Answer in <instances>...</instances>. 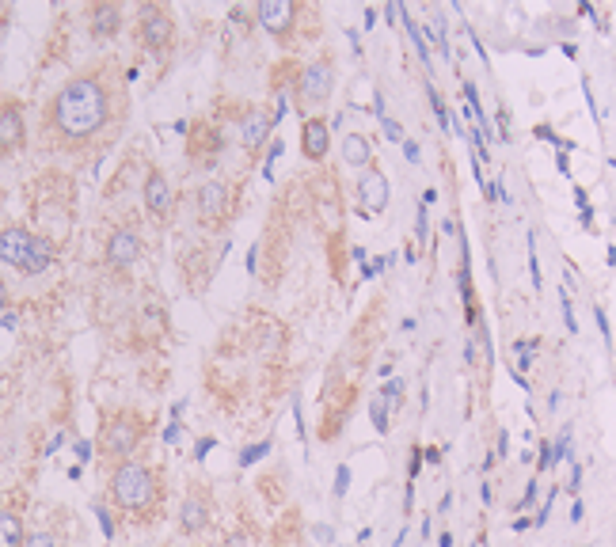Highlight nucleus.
Here are the masks:
<instances>
[{
    "label": "nucleus",
    "mask_w": 616,
    "mask_h": 547,
    "mask_svg": "<svg viewBox=\"0 0 616 547\" xmlns=\"http://www.w3.org/2000/svg\"><path fill=\"white\" fill-rule=\"evenodd\" d=\"M111 122H115V88L103 73L69 76L46 107V130L65 149L96 141Z\"/></svg>",
    "instance_id": "nucleus-1"
},
{
    "label": "nucleus",
    "mask_w": 616,
    "mask_h": 547,
    "mask_svg": "<svg viewBox=\"0 0 616 547\" xmlns=\"http://www.w3.org/2000/svg\"><path fill=\"white\" fill-rule=\"evenodd\" d=\"M0 263L20 270L23 278H39L58 263V244L23 225L0 228Z\"/></svg>",
    "instance_id": "nucleus-2"
},
{
    "label": "nucleus",
    "mask_w": 616,
    "mask_h": 547,
    "mask_svg": "<svg viewBox=\"0 0 616 547\" xmlns=\"http://www.w3.org/2000/svg\"><path fill=\"white\" fill-rule=\"evenodd\" d=\"M107 491H111V502H115L122 513L145 517V513H153L156 498H160V483H156V475L149 464L126 460V464H115V468H111Z\"/></svg>",
    "instance_id": "nucleus-3"
},
{
    "label": "nucleus",
    "mask_w": 616,
    "mask_h": 547,
    "mask_svg": "<svg viewBox=\"0 0 616 547\" xmlns=\"http://www.w3.org/2000/svg\"><path fill=\"white\" fill-rule=\"evenodd\" d=\"M331 95H335V61L328 54L297 69V76H293V103H297V111H305V118L324 114Z\"/></svg>",
    "instance_id": "nucleus-4"
},
{
    "label": "nucleus",
    "mask_w": 616,
    "mask_h": 547,
    "mask_svg": "<svg viewBox=\"0 0 616 547\" xmlns=\"http://www.w3.org/2000/svg\"><path fill=\"white\" fill-rule=\"evenodd\" d=\"M141 437H145L141 415H134V411H118V415H111L103 422L99 453H103V460H107L111 468H115V464H126V460H134Z\"/></svg>",
    "instance_id": "nucleus-5"
},
{
    "label": "nucleus",
    "mask_w": 616,
    "mask_h": 547,
    "mask_svg": "<svg viewBox=\"0 0 616 547\" xmlns=\"http://www.w3.org/2000/svg\"><path fill=\"white\" fill-rule=\"evenodd\" d=\"M137 38H141V46L156 57H168L175 46V19L168 8H160L153 0H145V4H137Z\"/></svg>",
    "instance_id": "nucleus-6"
},
{
    "label": "nucleus",
    "mask_w": 616,
    "mask_h": 547,
    "mask_svg": "<svg viewBox=\"0 0 616 547\" xmlns=\"http://www.w3.org/2000/svg\"><path fill=\"white\" fill-rule=\"evenodd\" d=\"M297 16H301V4H293V0H259V4H255V23H259L270 38H278V42L293 38Z\"/></svg>",
    "instance_id": "nucleus-7"
},
{
    "label": "nucleus",
    "mask_w": 616,
    "mask_h": 547,
    "mask_svg": "<svg viewBox=\"0 0 616 547\" xmlns=\"http://www.w3.org/2000/svg\"><path fill=\"white\" fill-rule=\"evenodd\" d=\"M141 202H145V213L160 221V225H168L175 213V190L168 183V175L160 168H149L145 171V183H141Z\"/></svg>",
    "instance_id": "nucleus-8"
},
{
    "label": "nucleus",
    "mask_w": 616,
    "mask_h": 547,
    "mask_svg": "<svg viewBox=\"0 0 616 547\" xmlns=\"http://www.w3.org/2000/svg\"><path fill=\"white\" fill-rule=\"evenodd\" d=\"M141 259V232L130 225H118L107 232V244H103V263L111 270H130Z\"/></svg>",
    "instance_id": "nucleus-9"
},
{
    "label": "nucleus",
    "mask_w": 616,
    "mask_h": 547,
    "mask_svg": "<svg viewBox=\"0 0 616 547\" xmlns=\"http://www.w3.org/2000/svg\"><path fill=\"white\" fill-rule=\"evenodd\" d=\"M198 217L206 221V225H221L225 217L232 213V190L225 179H206L202 187H198Z\"/></svg>",
    "instance_id": "nucleus-10"
},
{
    "label": "nucleus",
    "mask_w": 616,
    "mask_h": 547,
    "mask_svg": "<svg viewBox=\"0 0 616 547\" xmlns=\"http://www.w3.org/2000/svg\"><path fill=\"white\" fill-rule=\"evenodd\" d=\"M23 149H27V118H23V107L16 99H4L0 103V152L4 156H16Z\"/></svg>",
    "instance_id": "nucleus-11"
},
{
    "label": "nucleus",
    "mask_w": 616,
    "mask_h": 547,
    "mask_svg": "<svg viewBox=\"0 0 616 547\" xmlns=\"http://www.w3.org/2000/svg\"><path fill=\"white\" fill-rule=\"evenodd\" d=\"M358 217H377V213H385L388 209V179L381 168H369L362 171V179H358Z\"/></svg>",
    "instance_id": "nucleus-12"
},
{
    "label": "nucleus",
    "mask_w": 616,
    "mask_h": 547,
    "mask_svg": "<svg viewBox=\"0 0 616 547\" xmlns=\"http://www.w3.org/2000/svg\"><path fill=\"white\" fill-rule=\"evenodd\" d=\"M301 152H305V160L312 164H324L331 152V122L324 114H312L305 118V126H301Z\"/></svg>",
    "instance_id": "nucleus-13"
},
{
    "label": "nucleus",
    "mask_w": 616,
    "mask_h": 547,
    "mask_svg": "<svg viewBox=\"0 0 616 547\" xmlns=\"http://www.w3.org/2000/svg\"><path fill=\"white\" fill-rule=\"evenodd\" d=\"M88 31H92V38H99V42L118 38V31H122V8H118L115 0H99V4L88 8Z\"/></svg>",
    "instance_id": "nucleus-14"
},
{
    "label": "nucleus",
    "mask_w": 616,
    "mask_h": 547,
    "mask_svg": "<svg viewBox=\"0 0 616 547\" xmlns=\"http://www.w3.org/2000/svg\"><path fill=\"white\" fill-rule=\"evenodd\" d=\"M270 130H274V114H267L263 107H251L244 118H240V141L248 152H259L267 145Z\"/></svg>",
    "instance_id": "nucleus-15"
},
{
    "label": "nucleus",
    "mask_w": 616,
    "mask_h": 547,
    "mask_svg": "<svg viewBox=\"0 0 616 547\" xmlns=\"http://www.w3.org/2000/svg\"><path fill=\"white\" fill-rule=\"evenodd\" d=\"M339 156H343V164L354 171L377 168V152H373V141H369L366 133H347V137L339 141Z\"/></svg>",
    "instance_id": "nucleus-16"
},
{
    "label": "nucleus",
    "mask_w": 616,
    "mask_h": 547,
    "mask_svg": "<svg viewBox=\"0 0 616 547\" xmlns=\"http://www.w3.org/2000/svg\"><path fill=\"white\" fill-rule=\"evenodd\" d=\"M210 502H206V494H187L183 498V506H179V529L187 532V536H202V532L210 529Z\"/></svg>",
    "instance_id": "nucleus-17"
},
{
    "label": "nucleus",
    "mask_w": 616,
    "mask_h": 547,
    "mask_svg": "<svg viewBox=\"0 0 616 547\" xmlns=\"http://www.w3.org/2000/svg\"><path fill=\"white\" fill-rule=\"evenodd\" d=\"M27 544V529H23V517L8 506H0V547H23Z\"/></svg>",
    "instance_id": "nucleus-18"
},
{
    "label": "nucleus",
    "mask_w": 616,
    "mask_h": 547,
    "mask_svg": "<svg viewBox=\"0 0 616 547\" xmlns=\"http://www.w3.org/2000/svg\"><path fill=\"white\" fill-rule=\"evenodd\" d=\"M369 418H373V430L385 437L388 430H392V407H388V399L377 392L373 396V403H369Z\"/></svg>",
    "instance_id": "nucleus-19"
},
{
    "label": "nucleus",
    "mask_w": 616,
    "mask_h": 547,
    "mask_svg": "<svg viewBox=\"0 0 616 547\" xmlns=\"http://www.w3.org/2000/svg\"><path fill=\"white\" fill-rule=\"evenodd\" d=\"M381 396L388 399L392 411H400V407H404V380H385V384H381Z\"/></svg>",
    "instance_id": "nucleus-20"
},
{
    "label": "nucleus",
    "mask_w": 616,
    "mask_h": 547,
    "mask_svg": "<svg viewBox=\"0 0 616 547\" xmlns=\"http://www.w3.org/2000/svg\"><path fill=\"white\" fill-rule=\"evenodd\" d=\"M426 92H430V107H434V114H438L442 130H453V118H449V111H445V103H442V95H438V88H434V84H426Z\"/></svg>",
    "instance_id": "nucleus-21"
},
{
    "label": "nucleus",
    "mask_w": 616,
    "mask_h": 547,
    "mask_svg": "<svg viewBox=\"0 0 616 547\" xmlns=\"http://www.w3.org/2000/svg\"><path fill=\"white\" fill-rule=\"evenodd\" d=\"M552 445H556V460H567V464L575 460V449H571V426H563V434H559Z\"/></svg>",
    "instance_id": "nucleus-22"
},
{
    "label": "nucleus",
    "mask_w": 616,
    "mask_h": 547,
    "mask_svg": "<svg viewBox=\"0 0 616 547\" xmlns=\"http://www.w3.org/2000/svg\"><path fill=\"white\" fill-rule=\"evenodd\" d=\"M552 464H559L556 460V445L552 441H540V456H537V472H548Z\"/></svg>",
    "instance_id": "nucleus-23"
},
{
    "label": "nucleus",
    "mask_w": 616,
    "mask_h": 547,
    "mask_svg": "<svg viewBox=\"0 0 616 547\" xmlns=\"http://www.w3.org/2000/svg\"><path fill=\"white\" fill-rule=\"evenodd\" d=\"M350 479H354V475H350V464H339V468H335V498H347Z\"/></svg>",
    "instance_id": "nucleus-24"
},
{
    "label": "nucleus",
    "mask_w": 616,
    "mask_h": 547,
    "mask_svg": "<svg viewBox=\"0 0 616 547\" xmlns=\"http://www.w3.org/2000/svg\"><path fill=\"white\" fill-rule=\"evenodd\" d=\"M23 547H58V536H54V532H46V529L27 532V544Z\"/></svg>",
    "instance_id": "nucleus-25"
},
{
    "label": "nucleus",
    "mask_w": 616,
    "mask_h": 547,
    "mask_svg": "<svg viewBox=\"0 0 616 547\" xmlns=\"http://www.w3.org/2000/svg\"><path fill=\"white\" fill-rule=\"evenodd\" d=\"M381 130H385V137H388V141H396V145H404V141H407L396 118H381Z\"/></svg>",
    "instance_id": "nucleus-26"
},
{
    "label": "nucleus",
    "mask_w": 616,
    "mask_h": 547,
    "mask_svg": "<svg viewBox=\"0 0 616 547\" xmlns=\"http://www.w3.org/2000/svg\"><path fill=\"white\" fill-rule=\"evenodd\" d=\"M559 304H563V320H567V331L578 335V320H575V308H571V297L567 293H559Z\"/></svg>",
    "instance_id": "nucleus-27"
},
{
    "label": "nucleus",
    "mask_w": 616,
    "mask_h": 547,
    "mask_svg": "<svg viewBox=\"0 0 616 547\" xmlns=\"http://www.w3.org/2000/svg\"><path fill=\"white\" fill-rule=\"evenodd\" d=\"M426 228H430V217H426V206H423L419 217H415V244H426Z\"/></svg>",
    "instance_id": "nucleus-28"
},
{
    "label": "nucleus",
    "mask_w": 616,
    "mask_h": 547,
    "mask_svg": "<svg viewBox=\"0 0 616 547\" xmlns=\"http://www.w3.org/2000/svg\"><path fill=\"white\" fill-rule=\"evenodd\" d=\"M567 491H571V494L582 491V468H578V464H571V475H567Z\"/></svg>",
    "instance_id": "nucleus-29"
},
{
    "label": "nucleus",
    "mask_w": 616,
    "mask_h": 547,
    "mask_svg": "<svg viewBox=\"0 0 616 547\" xmlns=\"http://www.w3.org/2000/svg\"><path fill=\"white\" fill-rule=\"evenodd\" d=\"M533 502H537V479H533V483L525 487V494H521V502H518V510H529Z\"/></svg>",
    "instance_id": "nucleus-30"
},
{
    "label": "nucleus",
    "mask_w": 616,
    "mask_h": 547,
    "mask_svg": "<svg viewBox=\"0 0 616 547\" xmlns=\"http://www.w3.org/2000/svg\"><path fill=\"white\" fill-rule=\"evenodd\" d=\"M404 156H407V164H419V160H423V156H419V141H411V137H407V141H404Z\"/></svg>",
    "instance_id": "nucleus-31"
},
{
    "label": "nucleus",
    "mask_w": 616,
    "mask_h": 547,
    "mask_svg": "<svg viewBox=\"0 0 616 547\" xmlns=\"http://www.w3.org/2000/svg\"><path fill=\"white\" fill-rule=\"evenodd\" d=\"M267 449H270V441H263V445H251L248 453H244V464H255V460L267 453Z\"/></svg>",
    "instance_id": "nucleus-32"
},
{
    "label": "nucleus",
    "mask_w": 616,
    "mask_h": 547,
    "mask_svg": "<svg viewBox=\"0 0 616 547\" xmlns=\"http://www.w3.org/2000/svg\"><path fill=\"white\" fill-rule=\"evenodd\" d=\"M8 304H12V293H8V282L0 278V316L8 312Z\"/></svg>",
    "instance_id": "nucleus-33"
},
{
    "label": "nucleus",
    "mask_w": 616,
    "mask_h": 547,
    "mask_svg": "<svg viewBox=\"0 0 616 547\" xmlns=\"http://www.w3.org/2000/svg\"><path fill=\"white\" fill-rule=\"evenodd\" d=\"M423 460H426V464H442V449H426Z\"/></svg>",
    "instance_id": "nucleus-34"
},
{
    "label": "nucleus",
    "mask_w": 616,
    "mask_h": 547,
    "mask_svg": "<svg viewBox=\"0 0 616 547\" xmlns=\"http://www.w3.org/2000/svg\"><path fill=\"white\" fill-rule=\"evenodd\" d=\"M316 540H324V544H331V525H316Z\"/></svg>",
    "instance_id": "nucleus-35"
},
{
    "label": "nucleus",
    "mask_w": 616,
    "mask_h": 547,
    "mask_svg": "<svg viewBox=\"0 0 616 547\" xmlns=\"http://www.w3.org/2000/svg\"><path fill=\"white\" fill-rule=\"evenodd\" d=\"M582 513H586V510H582V502L575 498V506H571V525H578V521H582Z\"/></svg>",
    "instance_id": "nucleus-36"
},
{
    "label": "nucleus",
    "mask_w": 616,
    "mask_h": 547,
    "mask_svg": "<svg viewBox=\"0 0 616 547\" xmlns=\"http://www.w3.org/2000/svg\"><path fill=\"white\" fill-rule=\"evenodd\" d=\"M404 255H407V263H415V259H419V247L407 240V251H404Z\"/></svg>",
    "instance_id": "nucleus-37"
},
{
    "label": "nucleus",
    "mask_w": 616,
    "mask_h": 547,
    "mask_svg": "<svg viewBox=\"0 0 616 547\" xmlns=\"http://www.w3.org/2000/svg\"><path fill=\"white\" fill-rule=\"evenodd\" d=\"M438 547H453V532L442 529V536H438Z\"/></svg>",
    "instance_id": "nucleus-38"
},
{
    "label": "nucleus",
    "mask_w": 616,
    "mask_h": 547,
    "mask_svg": "<svg viewBox=\"0 0 616 547\" xmlns=\"http://www.w3.org/2000/svg\"><path fill=\"white\" fill-rule=\"evenodd\" d=\"M225 547H244V536H229V540H225Z\"/></svg>",
    "instance_id": "nucleus-39"
}]
</instances>
